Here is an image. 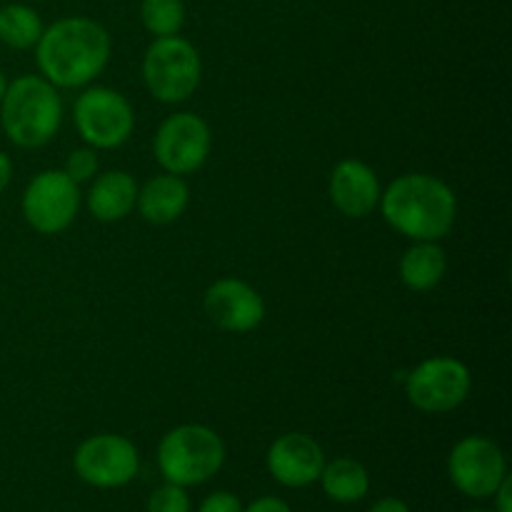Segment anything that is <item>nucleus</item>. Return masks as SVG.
Masks as SVG:
<instances>
[{
    "label": "nucleus",
    "instance_id": "obj_12",
    "mask_svg": "<svg viewBox=\"0 0 512 512\" xmlns=\"http://www.w3.org/2000/svg\"><path fill=\"white\" fill-rule=\"evenodd\" d=\"M205 313L228 333H250L265 318V300L253 285L238 278H220L205 290Z\"/></svg>",
    "mask_w": 512,
    "mask_h": 512
},
{
    "label": "nucleus",
    "instance_id": "obj_19",
    "mask_svg": "<svg viewBox=\"0 0 512 512\" xmlns=\"http://www.w3.org/2000/svg\"><path fill=\"white\" fill-rule=\"evenodd\" d=\"M43 35V20L33 8L10 3L0 8V40L15 50H28Z\"/></svg>",
    "mask_w": 512,
    "mask_h": 512
},
{
    "label": "nucleus",
    "instance_id": "obj_4",
    "mask_svg": "<svg viewBox=\"0 0 512 512\" xmlns=\"http://www.w3.org/2000/svg\"><path fill=\"white\" fill-rule=\"evenodd\" d=\"M225 460V445L215 430L205 425H180L158 445L160 473L168 483L188 488L213 478Z\"/></svg>",
    "mask_w": 512,
    "mask_h": 512
},
{
    "label": "nucleus",
    "instance_id": "obj_23",
    "mask_svg": "<svg viewBox=\"0 0 512 512\" xmlns=\"http://www.w3.org/2000/svg\"><path fill=\"white\" fill-rule=\"evenodd\" d=\"M198 512H243V505L233 493H213L203 500Z\"/></svg>",
    "mask_w": 512,
    "mask_h": 512
},
{
    "label": "nucleus",
    "instance_id": "obj_21",
    "mask_svg": "<svg viewBox=\"0 0 512 512\" xmlns=\"http://www.w3.org/2000/svg\"><path fill=\"white\" fill-rule=\"evenodd\" d=\"M148 512H190V498L185 488L173 483H165L150 495Z\"/></svg>",
    "mask_w": 512,
    "mask_h": 512
},
{
    "label": "nucleus",
    "instance_id": "obj_9",
    "mask_svg": "<svg viewBox=\"0 0 512 512\" xmlns=\"http://www.w3.org/2000/svg\"><path fill=\"white\" fill-rule=\"evenodd\" d=\"M213 145L208 123L195 113H175L160 123L153 155L165 173L188 175L205 165Z\"/></svg>",
    "mask_w": 512,
    "mask_h": 512
},
{
    "label": "nucleus",
    "instance_id": "obj_18",
    "mask_svg": "<svg viewBox=\"0 0 512 512\" xmlns=\"http://www.w3.org/2000/svg\"><path fill=\"white\" fill-rule=\"evenodd\" d=\"M318 480L323 483L325 495L335 500V503H358L370 490L368 470L358 460L350 458H338L333 463H325Z\"/></svg>",
    "mask_w": 512,
    "mask_h": 512
},
{
    "label": "nucleus",
    "instance_id": "obj_6",
    "mask_svg": "<svg viewBox=\"0 0 512 512\" xmlns=\"http://www.w3.org/2000/svg\"><path fill=\"white\" fill-rule=\"evenodd\" d=\"M75 128L93 150L120 148L133 135L135 113L125 95L110 88H90L75 100Z\"/></svg>",
    "mask_w": 512,
    "mask_h": 512
},
{
    "label": "nucleus",
    "instance_id": "obj_2",
    "mask_svg": "<svg viewBox=\"0 0 512 512\" xmlns=\"http://www.w3.org/2000/svg\"><path fill=\"white\" fill-rule=\"evenodd\" d=\"M380 210L385 223L410 240H433L453 230L458 215V198L445 180L425 173H408L395 178L380 193Z\"/></svg>",
    "mask_w": 512,
    "mask_h": 512
},
{
    "label": "nucleus",
    "instance_id": "obj_25",
    "mask_svg": "<svg viewBox=\"0 0 512 512\" xmlns=\"http://www.w3.org/2000/svg\"><path fill=\"white\" fill-rule=\"evenodd\" d=\"M510 485H512L510 475H505V480L498 485V490H495V493H493V498L498 500V510H495V512H512V505H510Z\"/></svg>",
    "mask_w": 512,
    "mask_h": 512
},
{
    "label": "nucleus",
    "instance_id": "obj_11",
    "mask_svg": "<svg viewBox=\"0 0 512 512\" xmlns=\"http://www.w3.org/2000/svg\"><path fill=\"white\" fill-rule=\"evenodd\" d=\"M448 473L455 488L468 498H493L498 485L508 475L505 455L493 440L470 435L453 448L448 460Z\"/></svg>",
    "mask_w": 512,
    "mask_h": 512
},
{
    "label": "nucleus",
    "instance_id": "obj_15",
    "mask_svg": "<svg viewBox=\"0 0 512 512\" xmlns=\"http://www.w3.org/2000/svg\"><path fill=\"white\" fill-rule=\"evenodd\" d=\"M190 203V188L180 175L165 173L150 178L138 190V210L148 223L168 225L185 213Z\"/></svg>",
    "mask_w": 512,
    "mask_h": 512
},
{
    "label": "nucleus",
    "instance_id": "obj_3",
    "mask_svg": "<svg viewBox=\"0 0 512 512\" xmlns=\"http://www.w3.org/2000/svg\"><path fill=\"white\" fill-rule=\"evenodd\" d=\"M63 123V103L53 83L40 75H20L0 100V125L18 148H43Z\"/></svg>",
    "mask_w": 512,
    "mask_h": 512
},
{
    "label": "nucleus",
    "instance_id": "obj_1",
    "mask_svg": "<svg viewBox=\"0 0 512 512\" xmlns=\"http://www.w3.org/2000/svg\"><path fill=\"white\" fill-rule=\"evenodd\" d=\"M38 68L55 88H80L98 78L110 60V35L90 18L55 20L35 43Z\"/></svg>",
    "mask_w": 512,
    "mask_h": 512
},
{
    "label": "nucleus",
    "instance_id": "obj_20",
    "mask_svg": "<svg viewBox=\"0 0 512 512\" xmlns=\"http://www.w3.org/2000/svg\"><path fill=\"white\" fill-rule=\"evenodd\" d=\"M140 20L145 30L155 38H168L178 35L185 25V5L183 0H143L140 3Z\"/></svg>",
    "mask_w": 512,
    "mask_h": 512
},
{
    "label": "nucleus",
    "instance_id": "obj_28",
    "mask_svg": "<svg viewBox=\"0 0 512 512\" xmlns=\"http://www.w3.org/2000/svg\"><path fill=\"white\" fill-rule=\"evenodd\" d=\"M5 88H8V80H5L3 70H0V100H3V95H5Z\"/></svg>",
    "mask_w": 512,
    "mask_h": 512
},
{
    "label": "nucleus",
    "instance_id": "obj_5",
    "mask_svg": "<svg viewBox=\"0 0 512 512\" xmlns=\"http://www.w3.org/2000/svg\"><path fill=\"white\" fill-rule=\"evenodd\" d=\"M203 60L198 48L180 35L155 38L143 58L145 88L160 103H183L198 90Z\"/></svg>",
    "mask_w": 512,
    "mask_h": 512
},
{
    "label": "nucleus",
    "instance_id": "obj_13",
    "mask_svg": "<svg viewBox=\"0 0 512 512\" xmlns=\"http://www.w3.org/2000/svg\"><path fill=\"white\" fill-rule=\"evenodd\" d=\"M325 453L313 438L303 433L280 435L268 450V470L285 488H305L320 478Z\"/></svg>",
    "mask_w": 512,
    "mask_h": 512
},
{
    "label": "nucleus",
    "instance_id": "obj_22",
    "mask_svg": "<svg viewBox=\"0 0 512 512\" xmlns=\"http://www.w3.org/2000/svg\"><path fill=\"white\" fill-rule=\"evenodd\" d=\"M65 175H68L73 183H85V180L93 178L98 173V155L93 148H78L68 155L65 160Z\"/></svg>",
    "mask_w": 512,
    "mask_h": 512
},
{
    "label": "nucleus",
    "instance_id": "obj_10",
    "mask_svg": "<svg viewBox=\"0 0 512 512\" xmlns=\"http://www.w3.org/2000/svg\"><path fill=\"white\" fill-rule=\"evenodd\" d=\"M73 468L93 488H123L138 475V448L123 435H93L73 455Z\"/></svg>",
    "mask_w": 512,
    "mask_h": 512
},
{
    "label": "nucleus",
    "instance_id": "obj_27",
    "mask_svg": "<svg viewBox=\"0 0 512 512\" xmlns=\"http://www.w3.org/2000/svg\"><path fill=\"white\" fill-rule=\"evenodd\" d=\"M10 178H13V160L8 158V153L0 150V193L10 185Z\"/></svg>",
    "mask_w": 512,
    "mask_h": 512
},
{
    "label": "nucleus",
    "instance_id": "obj_17",
    "mask_svg": "<svg viewBox=\"0 0 512 512\" xmlns=\"http://www.w3.org/2000/svg\"><path fill=\"white\" fill-rule=\"evenodd\" d=\"M445 273H448V258L433 240H415L413 248L405 250L400 260V280L415 293L433 290L445 278Z\"/></svg>",
    "mask_w": 512,
    "mask_h": 512
},
{
    "label": "nucleus",
    "instance_id": "obj_8",
    "mask_svg": "<svg viewBox=\"0 0 512 512\" xmlns=\"http://www.w3.org/2000/svg\"><path fill=\"white\" fill-rule=\"evenodd\" d=\"M80 210V188L63 170H43L23 193V218L35 233L58 235Z\"/></svg>",
    "mask_w": 512,
    "mask_h": 512
},
{
    "label": "nucleus",
    "instance_id": "obj_24",
    "mask_svg": "<svg viewBox=\"0 0 512 512\" xmlns=\"http://www.w3.org/2000/svg\"><path fill=\"white\" fill-rule=\"evenodd\" d=\"M243 512H293L288 508V503H283L280 498H260Z\"/></svg>",
    "mask_w": 512,
    "mask_h": 512
},
{
    "label": "nucleus",
    "instance_id": "obj_14",
    "mask_svg": "<svg viewBox=\"0 0 512 512\" xmlns=\"http://www.w3.org/2000/svg\"><path fill=\"white\" fill-rule=\"evenodd\" d=\"M330 200L348 218H368L380 203L378 175L363 160H340L330 175Z\"/></svg>",
    "mask_w": 512,
    "mask_h": 512
},
{
    "label": "nucleus",
    "instance_id": "obj_26",
    "mask_svg": "<svg viewBox=\"0 0 512 512\" xmlns=\"http://www.w3.org/2000/svg\"><path fill=\"white\" fill-rule=\"evenodd\" d=\"M368 512H410L408 505L400 498H383L373 505Z\"/></svg>",
    "mask_w": 512,
    "mask_h": 512
},
{
    "label": "nucleus",
    "instance_id": "obj_29",
    "mask_svg": "<svg viewBox=\"0 0 512 512\" xmlns=\"http://www.w3.org/2000/svg\"><path fill=\"white\" fill-rule=\"evenodd\" d=\"M470 512H488V510H470Z\"/></svg>",
    "mask_w": 512,
    "mask_h": 512
},
{
    "label": "nucleus",
    "instance_id": "obj_7",
    "mask_svg": "<svg viewBox=\"0 0 512 512\" xmlns=\"http://www.w3.org/2000/svg\"><path fill=\"white\" fill-rule=\"evenodd\" d=\"M470 385L473 378L468 365L455 358H430L408 375L405 393L410 403L423 413L443 415L468 400Z\"/></svg>",
    "mask_w": 512,
    "mask_h": 512
},
{
    "label": "nucleus",
    "instance_id": "obj_16",
    "mask_svg": "<svg viewBox=\"0 0 512 512\" xmlns=\"http://www.w3.org/2000/svg\"><path fill=\"white\" fill-rule=\"evenodd\" d=\"M138 203V183L125 170H110L95 178L88 193V208L100 223L123 220Z\"/></svg>",
    "mask_w": 512,
    "mask_h": 512
}]
</instances>
